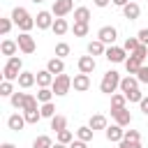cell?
I'll return each mask as SVG.
<instances>
[{"instance_id":"f6af8a7d","label":"cell","mask_w":148,"mask_h":148,"mask_svg":"<svg viewBox=\"0 0 148 148\" xmlns=\"http://www.w3.org/2000/svg\"><path fill=\"white\" fill-rule=\"evenodd\" d=\"M134 56H136V58H139V60L143 62V60H146V56H148V46H143V44H141V46H139V49L134 51Z\"/></svg>"},{"instance_id":"8fae6325","label":"cell","mask_w":148,"mask_h":148,"mask_svg":"<svg viewBox=\"0 0 148 148\" xmlns=\"http://www.w3.org/2000/svg\"><path fill=\"white\" fill-rule=\"evenodd\" d=\"M104 134H106V139H109V141H113V143H120V141L125 139V130H123L120 125H116V123H113V125H109V127L104 130Z\"/></svg>"},{"instance_id":"f35d334b","label":"cell","mask_w":148,"mask_h":148,"mask_svg":"<svg viewBox=\"0 0 148 148\" xmlns=\"http://www.w3.org/2000/svg\"><path fill=\"white\" fill-rule=\"evenodd\" d=\"M23 116H25V123H28V125H35V123H39L42 111H25Z\"/></svg>"},{"instance_id":"f546056e","label":"cell","mask_w":148,"mask_h":148,"mask_svg":"<svg viewBox=\"0 0 148 148\" xmlns=\"http://www.w3.org/2000/svg\"><path fill=\"white\" fill-rule=\"evenodd\" d=\"M35 97H37V102L46 104V102H51V99H53V90H51V88H39Z\"/></svg>"},{"instance_id":"3957f363","label":"cell","mask_w":148,"mask_h":148,"mask_svg":"<svg viewBox=\"0 0 148 148\" xmlns=\"http://www.w3.org/2000/svg\"><path fill=\"white\" fill-rule=\"evenodd\" d=\"M120 74L116 72V69H109L104 76H102V81H99V90L104 92V95H113L118 88H120Z\"/></svg>"},{"instance_id":"4dcf8cb0","label":"cell","mask_w":148,"mask_h":148,"mask_svg":"<svg viewBox=\"0 0 148 148\" xmlns=\"http://www.w3.org/2000/svg\"><path fill=\"white\" fill-rule=\"evenodd\" d=\"M92 134H95V130H90L88 125H83V127L76 130V139H81V141H86V143L92 139Z\"/></svg>"},{"instance_id":"4316f807","label":"cell","mask_w":148,"mask_h":148,"mask_svg":"<svg viewBox=\"0 0 148 148\" xmlns=\"http://www.w3.org/2000/svg\"><path fill=\"white\" fill-rule=\"evenodd\" d=\"M25 97H28V92H14L12 97H9V102H12V106L14 109H23V104H25Z\"/></svg>"},{"instance_id":"484cf974","label":"cell","mask_w":148,"mask_h":148,"mask_svg":"<svg viewBox=\"0 0 148 148\" xmlns=\"http://www.w3.org/2000/svg\"><path fill=\"white\" fill-rule=\"evenodd\" d=\"M51 30H53V32H56L58 37H62V35H65V32L69 30V23H67V18H56V21H53V28H51Z\"/></svg>"},{"instance_id":"8992f818","label":"cell","mask_w":148,"mask_h":148,"mask_svg":"<svg viewBox=\"0 0 148 148\" xmlns=\"http://www.w3.org/2000/svg\"><path fill=\"white\" fill-rule=\"evenodd\" d=\"M72 9H74V0H53V7H51L56 18H65Z\"/></svg>"},{"instance_id":"d4e9b609","label":"cell","mask_w":148,"mask_h":148,"mask_svg":"<svg viewBox=\"0 0 148 148\" xmlns=\"http://www.w3.org/2000/svg\"><path fill=\"white\" fill-rule=\"evenodd\" d=\"M90 21V9L88 7H76L74 9V23H88Z\"/></svg>"},{"instance_id":"f1b7e54d","label":"cell","mask_w":148,"mask_h":148,"mask_svg":"<svg viewBox=\"0 0 148 148\" xmlns=\"http://www.w3.org/2000/svg\"><path fill=\"white\" fill-rule=\"evenodd\" d=\"M51 146H53V141H51L49 134H39V136L32 141V148H51Z\"/></svg>"},{"instance_id":"52a82bcc","label":"cell","mask_w":148,"mask_h":148,"mask_svg":"<svg viewBox=\"0 0 148 148\" xmlns=\"http://www.w3.org/2000/svg\"><path fill=\"white\" fill-rule=\"evenodd\" d=\"M116 37H118V30H116L113 25H102V28L97 30V39L104 42V44H109V46H113Z\"/></svg>"},{"instance_id":"7bdbcfd3","label":"cell","mask_w":148,"mask_h":148,"mask_svg":"<svg viewBox=\"0 0 148 148\" xmlns=\"http://www.w3.org/2000/svg\"><path fill=\"white\" fill-rule=\"evenodd\" d=\"M125 139L127 141H141V134L136 130H125Z\"/></svg>"},{"instance_id":"816d5d0a","label":"cell","mask_w":148,"mask_h":148,"mask_svg":"<svg viewBox=\"0 0 148 148\" xmlns=\"http://www.w3.org/2000/svg\"><path fill=\"white\" fill-rule=\"evenodd\" d=\"M51 148H69V146H65V143H58V141H56V143H53Z\"/></svg>"},{"instance_id":"e575fe53","label":"cell","mask_w":148,"mask_h":148,"mask_svg":"<svg viewBox=\"0 0 148 148\" xmlns=\"http://www.w3.org/2000/svg\"><path fill=\"white\" fill-rule=\"evenodd\" d=\"M88 23H74L72 25V32H74V37H86L88 35Z\"/></svg>"},{"instance_id":"2e32d148","label":"cell","mask_w":148,"mask_h":148,"mask_svg":"<svg viewBox=\"0 0 148 148\" xmlns=\"http://www.w3.org/2000/svg\"><path fill=\"white\" fill-rule=\"evenodd\" d=\"M35 76H37V86H39V88H51V86H53V79H56L49 69H39Z\"/></svg>"},{"instance_id":"9c48e42d","label":"cell","mask_w":148,"mask_h":148,"mask_svg":"<svg viewBox=\"0 0 148 148\" xmlns=\"http://www.w3.org/2000/svg\"><path fill=\"white\" fill-rule=\"evenodd\" d=\"M53 12H37V16H35V23H37V28L39 30H49V28H53Z\"/></svg>"},{"instance_id":"f5cc1de1","label":"cell","mask_w":148,"mask_h":148,"mask_svg":"<svg viewBox=\"0 0 148 148\" xmlns=\"http://www.w3.org/2000/svg\"><path fill=\"white\" fill-rule=\"evenodd\" d=\"M0 148H16V146H14V143H9V141H7V143H2V146H0Z\"/></svg>"},{"instance_id":"7402d4cb","label":"cell","mask_w":148,"mask_h":148,"mask_svg":"<svg viewBox=\"0 0 148 148\" xmlns=\"http://www.w3.org/2000/svg\"><path fill=\"white\" fill-rule=\"evenodd\" d=\"M37 83V76H35V72H21V76H18V88H32Z\"/></svg>"},{"instance_id":"ab89813d","label":"cell","mask_w":148,"mask_h":148,"mask_svg":"<svg viewBox=\"0 0 148 148\" xmlns=\"http://www.w3.org/2000/svg\"><path fill=\"white\" fill-rule=\"evenodd\" d=\"M12 25H14V21H12V18H0V32H2V35H9Z\"/></svg>"},{"instance_id":"83f0119b","label":"cell","mask_w":148,"mask_h":148,"mask_svg":"<svg viewBox=\"0 0 148 148\" xmlns=\"http://www.w3.org/2000/svg\"><path fill=\"white\" fill-rule=\"evenodd\" d=\"M125 104H127V97L123 92H113L111 95V109H125Z\"/></svg>"},{"instance_id":"1f68e13d","label":"cell","mask_w":148,"mask_h":148,"mask_svg":"<svg viewBox=\"0 0 148 148\" xmlns=\"http://www.w3.org/2000/svg\"><path fill=\"white\" fill-rule=\"evenodd\" d=\"M139 46H141L139 37H127V39H125V44H123V49H125L127 53H134V51H136Z\"/></svg>"},{"instance_id":"8d00e7d4","label":"cell","mask_w":148,"mask_h":148,"mask_svg":"<svg viewBox=\"0 0 148 148\" xmlns=\"http://www.w3.org/2000/svg\"><path fill=\"white\" fill-rule=\"evenodd\" d=\"M0 95L2 97H12L14 95V83L12 81H2L0 83Z\"/></svg>"},{"instance_id":"ba28073f","label":"cell","mask_w":148,"mask_h":148,"mask_svg":"<svg viewBox=\"0 0 148 148\" xmlns=\"http://www.w3.org/2000/svg\"><path fill=\"white\" fill-rule=\"evenodd\" d=\"M104 58H106L109 62H125V60H127V51H125L123 46H106Z\"/></svg>"},{"instance_id":"e0dca14e","label":"cell","mask_w":148,"mask_h":148,"mask_svg":"<svg viewBox=\"0 0 148 148\" xmlns=\"http://www.w3.org/2000/svg\"><path fill=\"white\" fill-rule=\"evenodd\" d=\"M136 88H139V79L132 76V74H127V76L120 81V92H123V95H127V92H132V90H136Z\"/></svg>"},{"instance_id":"c3c4849f","label":"cell","mask_w":148,"mask_h":148,"mask_svg":"<svg viewBox=\"0 0 148 148\" xmlns=\"http://www.w3.org/2000/svg\"><path fill=\"white\" fill-rule=\"evenodd\" d=\"M139 106H141V113H143V116H148V97H143V99L139 102Z\"/></svg>"},{"instance_id":"277c9868","label":"cell","mask_w":148,"mask_h":148,"mask_svg":"<svg viewBox=\"0 0 148 148\" xmlns=\"http://www.w3.org/2000/svg\"><path fill=\"white\" fill-rule=\"evenodd\" d=\"M51 90H53V95H56V97H62V95H67V92L72 90V76H69V74H58V76L53 79V86H51Z\"/></svg>"},{"instance_id":"603a6c76","label":"cell","mask_w":148,"mask_h":148,"mask_svg":"<svg viewBox=\"0 0 148 148\" xmlns=\"http://www.w3.org/2000/svg\"><path fill=\"white\" fill-rule=\"evenodd\" d=\"M88 127L90 130H106L109 125H106V116H102V113H95V116H90V120H88Z\"/></svg>"},{"instance_id":"74e56055","label":"cell","mask_w":148,"mask_h":148,"mask_svg":"<svg viewBox=\"0 0 148 148\" xmlns=\"http://www.w3.org/2000/svg\"><path fill=\"white\" fill-rule=\"evenodd\" d=\"M74 141V134L69 132V130H62V132H58V143H65V146H69Z\"/></svg>"},{"instance_id":"681fc988","label":"cell","mask_w":148,"mask_h":148,"mask_svg":"<svg viewBox=\"0 0 148 148\" xmlns=\"http://www.w3.org/2000/svg\"><path fill=\"white\" fill-rule=\"evenodd\" d=\"M92 2H95V7L104 9V7H109V2H111V0H92Z\"/></svg>"},{"instance_id":"bcb514c9","label":"cell","mask_w":148,"mask_h":148,"mask_svg":"<svg viewBox=\"0 0 148 148\" xmlns=\"http://www.w3.org/2000/svg\"><path fill=\"white\" fill-rule=\"evenodd\" d=\"M136 37H139V42H141V44H143V46H148V28H141V30H139V35H136Z\"/></svg>"},{"instance_id":"6da1fadb","label":"cell","mask_w":148,"mask_h":148,"mask_svg":"<svg viewBox=\"0 0 148 148\" xmlns=\"http://www.w3.org/2000/svg\"><path fill=\"white\" fill-rule=\"evenodd\" d=\"M9 18L14 21V25H18V30H21V32H30V30L37 25V23H35V18L28 14V9H25V7H14Z\"/></svg>"},{"instance_id":"7a4b0ae2","label":"cell","mask_w":148,"mask_h":148,"mask_svg":"<svg viewBox=\"0 0 148 148\" xmlns=\"http://www.w3.org/2000/svg\"><path fill=\"white\" fill-rule=\"evenodd\" d=\"M21 72H23V60H21L18 56L7 58L5 67H2V81H18Z\"/></svg>"},{"instance_id":"cb8c5ba5","label":"cell","mask_w":148,"mask_h":148,"mask_svg":"<svg viewBox=\"0 0 148 148\" xmlns=\"http://www.w3.org/2000/svg\"><path fill=\"white\" fill-rule=\"evenodd\" d=\"M51 130L58 134V132H62V130H67V118L65 116H60V113H56L53 118H51Z\"/></svg>"},{"instance_id":"ac0fdd59","label":"cell","mask_w":148,"mask_h":148,"mask_svg":"<svg viewBox=\"0 0 148 148\" xmlns=\"http://www.w3.org/2000/svg\"><path fill=\"white\" fill-rule=\"evenodd\" d=\"M139 14H141V7H139L134 0H132V2H127V5L123 7V16H125V18H130V21H136V18H139Z\"/></svg>"},{"instance_id":"836d02e7","label":"cell","mask_w":148,"mask_h":148,"mask_svg":"<svg viewBox=\"0 0 148 148\" xmlns=\"http://www.w3.org/2000/svg\"><path fill=\"white\" fill-rule=\"evenodd\" d=\"M69 51H72V49H69L67 42H58V44H56V58H62V60H65V56H69Z\"/></svg>"},{"instance_id":"f907efd6","label":"cell","mask_w":148,"mask_h":148,"mask_svg":"<svg viewBox=\"0 0 148 148\" xmlns=\"http://www.w3.org/2000/svg\"><path fill=\"white\" fill-rule=\"evenodd\" d=\"M111 2H113L116 7H125V5H127V2H132V0H111Z\"/></svg>"},{"instance_id":"4fadbf2b","label":"cell","mask_w":148,"mask_h":148,"mask_svg":"<svg viewBox=\"0 0 148 148\" xmlns=\"http://www.w3.org/2000/svg\"><path fill=\"white\" fill-rule=\"evenodd\" d=\"M72 88H74L76 92H86V90L90 88V76H88V74H81V72H79V74H76V76L72 79Z\"/></svg>"},{"instance_id":"30bf717a","label":"cell","mask_w":148,"mask_h":148,"mask_svg":"<svg viewBox=\"0 0 148 148\" xmlns=\"http://www.w3.org/2000/svg\"><path fill=\"white\" fill-rule=\"evenodd\" d=\"M111 118H113L116 125H120V127H125V125L132 123V113L127 111V106H125V109H111Z\"/></svg>"},{"instance_id":"b9f144b4","label":"cell","mask_w":148,"mask_h":148,"mask_svg":"<svg viewBox=\"0 0 148 148\" xmlns=\"http://www.w3.org/2000/svg\"><path fill=\"white\" fill-rule=\"evenodd\" d=\"M136 79H139V83H148V65H143V67L136 72Z\"/></svg>"},{"instance_id":"60d3db41","label":"cell","mask_w":148,"mask_h":148,"mask_svg":"<svg viewBox=\"0 0 148 148\" xmlns=\"http://www.w3.org/2000/svg\"><path fill=\"white\" fill-rule=\"evenodd\" d=\"M125 97H127V102H136V104H139V102L143 99V92H141V90L136 88V90H132V92H127Z\"/></svg>"},{"instance_id":"44dd1931","label":"cell","mask_w":148,"mask_h":148,"mask_svg":"<svg viewBox=\"0 0 148 148\" xmlns=\"http://www.w3.org/2000/svg\"><path fill=\"white\" fill-rule=\"evenodd\" d=\"M106 53V44L104 42H99V39H92V42H88V56H104Z\"/></svg>"},{"instance_id":"7c38bea8","label":"cell","mask_w":148,"mask_h":148,"mask_svg":"<svg viewBox=\"0 0 148 148\" xmlns=\"http://www.w3.org/2000/svg\"><path fill=\"white\" fill-rule=\"evenodd\" d=\"M76 65H79V72H81V74H92L95 67H97V62H95L92 56H81Z\"/></svg>"},{"instance_id":"d6a6232c","label":"cell","mask_w":148,"mask_h":148,"mask_svg":"<svg viewBox=\"0 0 148 148\" xmlns=\"http://www.w3.org/2000/svg\"><path fill=\"white\" fill-rule=\"evenodd\" d=\"M39 109H42V106H37V97H35V95H28V97H25V104H23L21 111L25 113V111H39Z\"/></svg>"},{"instance_id":"5b68a950","label":"cell","mask_w":148,"mask_h":148,"mask_svg":"<svg viewBox=\"0 0 148 148\" xmlns=\"http://www.w3.org/2000/svg\"><path fill=\"white\" fill-rule=\"evenodd\" d=\"M16 44H18V51H21V53H25V56L35 53V49H37L35 37H32L30 32H21V35L16 37Z\"/></svg>"},{"instance_id":"ffe728a7","label":"cell","mask_w":148,"mask_h":148,"mask_svg":"<svg viewBox=\"0 0 148 148\" xmlns=\"http://www.w3.org/2000/svg\"><path fill=\"white\" fill-rule=\"evenodd\" d=\"M0 51H2V56H7V58H14V56H16V51H18V44H16L14 39H2V44H0Z\"/></svg>"},{"instance_id":"db71d44e","label":"cell","mask_w":148,"mask_h":148,"mask_svg":"<svg viewBox=\"0 0 148 148\" xmlns=\"http://www.w3.org/2000/svg\"><path fill=\"white\" fill-rule=\"evenodd\" d=\"M30 2H35V5H39V2H44V0H30Z\"/></svg>"},{"instance_id":"7dc6e473","label":"cell","mask_w":148,"mask_h":148,"mask_svg":"<svg viewBox=\"0 0 148 148\" xmlns=\"http://www.w3.org/2000/svg\"><path fill=\"white\" fill-rule=\"evenodd\" d=\"M69 148H88V143H86V141H81V139H74V141L69 143Z\"/></svg>"},{"instance_id":"ee69618b","label":"cell","mask_w":148,"mask_h":148,"mask_svg":"<svg viewBox=\"0 0 148 148\" xmlns=\"http://www.w3.org/2000/svg\"><path fill=\"white\" fill-rule=\"evenodd\" d=\"M118 148H141V141H127V139H123L118 143Z\"/></svg>"},{"instance_id":"5bb4252c","label":"cell","mask_w":148,"mask_h":148,"mask_svg":"<svg viewBox=\"0 0 148 148\" xmlns=\"http://www.w3.org/2000/svg\"><path fill=\"white\" fill-rule=\"evenodd\" d=\"M25 125H28V123H25V116H23V113H12V116L7 118V127L14 130V132H21Z\"/></svg>"},{"instance_id":"d6986e66","label":"cell","mask_w":148,"mask_h":148,"mask_svg":"<svg viewBox=\"0 0 148 148\" xmlns=\"http://www.w3.org/2000/svg\"><path fill=\"white\" fill-rule=\"evenodd\" d=\"M143 67V62L134 56V53H130V58L125 60V69H127V74H132V76H136V72Z\"/></svg>"},{"instance_id":"d590c367","label":"cell","mask_w":148,"mask_h":148,"mask_svg":"<svg viewBox=\"0 0 148 148\" xmlns=\"http://www.w3.org/2000/svg\"><path fill=\"white\" fill-rule=\"evenodd\" d=\"M39 111H42V118H49V120L56 116V106H53V102H46V104H42V109H39Z\"/></svg>"},{"instance_id":"9a60e30c","label":"cell","mask_w":148,"mask_h":148,"mask_svg":"<svg viewBox=\"0 0 148 148\" xmlns=\"http://www.w3.org/2000/svg\"><path fill=\"white\" fill-rule=\"evenodd\" d=\"M46 69H49V72H51L53 76H58V74H65V60H62V58H56V56H53V58H51V60L46 62Z\"/></svg>"}]
</instances>
